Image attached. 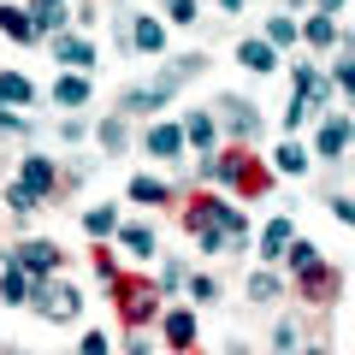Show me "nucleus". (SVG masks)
Segmentation results:
<instances>
[{
	"label": "nucleus",
	"mask_w": 355,
	"mask_h": 355,
	"mask_svg": "<svg viewBox=\"0 0 355 355\" xmlns=\"http://www.w3.org/2000/svg\"><path fill=\"white\" fill-rule=\"evenodd\" d=\"M184 225H190V237L202 243V249H225V243L249 237V219H243L231 202H219V196H202V202L184 214Z\"/></svg>",
	"instance_id": "1"
},
{
	"label": "nucleus",
	"mask_w": 355,
	"mask_h": 355,
	"mask_svg": "<svg viewBox=\"0 0 355 355\" xmlns=\"http://www.w3.org/2000/svg\"><path fill=\"white\" fill-rule=\"evenodd\" d=\"M30 308H36L42 320H53V326H65V320H77V308H83V296H77L71 284H36V296H30Z\"/></svg>",
	"instance_id": "2"
},
{
	"label": "nucleus",
	"mask_w": 355,
	"mask_h": 355,
	"mask_svg": "<svg viewBox=\"0 0 355 355\" xmlns=\"http://www.w3.org/2000/svg\"><path fill=\"white\" fill-rule=\"evenodd\" d=\"M119 320H125L130 331H142L154 320V284L142 279H119Z\"/></svg>",
	"instance_id": "3"
},
{
	"label": "nucleus",
	"mask_w": 355,
	"mask_h": 355,
	"mask_svg": "<svg viewBox=\"0 0 355 355\" xmlns=\"http://www.w3.org/2000/svg\"><path fill=\"white\" fill-rule=\"evenodd\" d=\"M6 261H12L18 272H30L36 284H48V272L60 266V249H53V243H42V237H30V243H18V249L6 254Z\"/></svg>",
	"instance_id": "4"
},
{
	"label": "nucleus",
	"mask_w": 355,
	"mask_h": 355,
	"mask_svg": "<svg viewBox=\"0 0 355 355\" xmlns=\"http://www.w3.org/2000/svg\"><path fill=\"white\" fill-rule=\"evenodd\" d=\"M349 142H355V125H349L343 113H326V119H320V137H314V154H320V160H343Z\"/></svg>",
	"instance_id": "5"
},
{
	"label": "nucleus",
	"mask_w": 355,
	"mask_h": 355,
	"mask_svg": "<svg viewBox=\"0 0 355 355\" xmlns=\"http://www.w3.org/2000/svg\"><path fill=\"white\" fill-rule=\"evenodd\" d=\"M326 95H331L326 77H320L314 65H296V95H291V101H302L308 113H320V107H326Z\"/></svg>",
	"instance_id": "6"
},
{
	"label": "nucleus",
	"mask_w": 355,
	"mask_h": 355,
	"mask_svg": "<svg viewBox=\"0 0 355 355\" xmlns=\"http://www.w3.org/2000/svg\"><path fill=\"white\" fill-rule=\"evenodd\" d=\"M18 184H30L36 196H53L60 172H53V160H48V154H24V166H18Z\"/></svg>",
	"instance_id": "7"
},
{
	"label": "nucleus",
	"mask_w": 355,
	"mask_h": 355,
	"mask_svg": "<svg viewBox=\"0 0 355 355\" xmlns=\"http://www.w3.org/2000/svg\"><path fill=\"white\" fill-rule=\"evenodd\" d=\"M30 296H36V279H30V272H18V266L6 261V266H0V302H6V308H24Z\"/></svg>",
	"instance_id": "8"
},
{
	"label": "nucleus",
	"mask_w": 355,
	"mask_h": 355,
	"mask_svg": "<svg viewBox=\"0 0 355 355\" xmlns=\"http://www.w3.org/2000/svg\"><path fill=\"white\" fill-rule=\"evenodd\" d=\"M291 243H296V225H291V219H266V231H261V254H266V261H284Z\"/></svg>",
	"instance_id": "9"
},
{
	"label": "nucleus",
	"mask_w": 355,
	"mask_h": 355,
	"mask_svg": "<svg viewBox=\"0 0 355 355\" xmlns=\"http://www.w3.org/2000/svg\"><path fill=\"white\" fill-rule=\"evenodd\" d=\"M53 60L71 65V71H89V65H95V48H89L83 36H53Z\"/></svg>",
	"instance_id": "10"
},
{
	"label": "nucleus",
	"mask_w": 355,
	"mask_h": 355,
	"mask_svg": "<svg viewBox=\"0 0 355 355\" xmlns=\"http://www.w3.org/2000/svg\"><path fill=\"white\" fill-rule=\"evenodd\" d=\"M184 142H190V137H184V125H154L148 130V154H154V160H178Z\"/></svg>",
	"instance_id": "11"
},
{
	"label": "nucleus",
	"mask_w": 355,
	"mask_h": 355,
	"mask_svg": "<svg viewBox=\"0 0 355 355\" xmlns=\"http://www.w3.org/2000/svg\"><path fill=\"white\" fill-rule=\"evenodd\" d=\"M219 107H225L219 119H225V130H231V137H237V142H254V130H261L254 107H243V101H219Z\"/></svg>",
	"instance_id": "12"
},
{
	"label": "nucleus",
	"mask_w": 355,
	"mask_h": 355,
	"mask_svg": "<svg viewBox=\"0 0 355 355\" xmlns=\"http://www.w3.org/2000/svg\"><path fill=\"white\" fill-rule=\"evenodd\" d=\"M89 101V77L83 71H60L53 77V107H83Z\"/></svg>",
	"instance_id": "13"
},
{
	"label": "nucleus",
	"mask_w": 355,
	"mask_h": 355,
	"mask_svg": "<svg viewBox=\"0 0 355 355\" xmlns=\"http://www.w3.org/2000/svg\"><path fill=\"white\" fill-rule=\"evenodd\" d=\"M36 101V83L24 71H0V107H30Z\"/></svg>",
	"instance_id": "14"
},
{
	"label": "nucleus",
	"mask_w": 355,
	"mask_h": 355,
	"mask_svg": "<svg viewBox=\"0 0 355 355\" xmlns=\"http://www.w3.org/2000/svg\"><path fill=\"white\" fill-rule=\"evenodd\" d=\"M166 101H172V89L154 77V83H142V89H130V95H125V113H154V107H166Z\"/></svg>",
	"instance_id": "15"
},
{
	"label": "nucleus",
	"mask_w": 355,
	"mask_h": 355,
	"mask_svg": "<svg viewBox=\"0 0 355 355\" xmlns=\"http://www.w3.org/2000/svg\"><path fill=\"white\" fill-rule=\"evenodd\" d=\"M0 36L36 42V18H30V6H0Z\"/></svg>",
	"instance_id": "16"
},
{
	"label": "nucleus",
	"mask_w": 355,
	"mask_h": 355,
	"mask_svg": "<svg viewBox=\"0 0 355 355\" xmlns=\"http://www.w3.org/2000/svg\"><path fill=\"white\" fill-rule=\"evenodd\" d=\"M160 326H166V343H172V349H190V343H196V314H190V308H172Z\"/></svg>",
	"instance_id": "17"
},
{
	"label": "nucleus",
	"mask_w": 355,
	"mask_h": 355,
	"mask_svg": "<svg viewBox=\"0 0 355 355\" xmlns=\"http://www.w3.org/2000/svg\"><path fill=\"white\" fill-rule=\"evenodd\" d=\"M237 60L249 65V71H272V65H279V48H272L266 36H249V42L237 48Z\"/></svg>",
	"instance_id": "18"
},
{
	"label": "nucleus",
	"mask_w": 355,
	"mask_h": 355,
	"mask_svg": "<svg viewBox=\"0 0 355 355\" xmlns=\"http://www.w3.org/2000/svg\"><path fill=\"white\" fill-rule=\"evenodd\" d=\"M272 172L302 178V172H308V148H302V142H279V148H272Z\"/></svg>",
	"instance_id": "19"
},
{
	"label": "nucleus",
	"mask_w": 355,
	"mask_h": 355,
	"mask_svg": "<svg viewBox=\"0 0 355 355\" xmlns=\"http://www.w3.org/2000/svg\"><path fill=\"white\" fill-rule=\"evenodd\" d=\"M130 48H137V53H160V48H166V24L137 18V24H130Z\"/></svg>",
	"instance_id": "20"
},
{
	"label": "nucleus",
	"mask_w": 355,
	"mask_h": 355,
	"mask_svg": "<svg viewBox=\"0 0 355 355\" xmlns=\"http://www.w3.org/2000/svg\"><path fill=\"white\" fill-rule=\"evenodd\" d=\"M30 18H36V36H65V6L60 0H36V6H30Z\"/></svg>",
	"instance_id": "21"
},
{
	"label": "nucleus",
	"mask_w": 355,
	"mask_h": 355,
	"mask_svg": "<svg viewBox=\"0 0 355 355\" xmlns=\"http://www.w3.org/2000/svg\"><path fill=\"white\" fill-rule=\"evenodd\" d=\"M184 137L196 142V148H214V137H219V125H214V113H184Z\"/></svg>",
	"instance_id": "22"
},
{
	"label": "nucleus",
	"mask_w": 355,
	"mask_h": 355,
	"mask_svg": "<svg viewBox=\"0 0 355 355\" xmlns=\"http://www.w3.org/2000/svg\"><path fill=\"white\" fill-rule=\"evenodd\" d=\"M119 243H125L130 261H154V231L148 225H125V231H119Z\"/></svg>",
	"instance_id": "23"
},
{
	"label": "nucleus",
	"mask_w": 355,
	"mask_h": 355,
	"mask_svg": "<svg viewBox=\"0 0 355 355\" xmlns=\"http://www.w3.org/2000/svg\"><path fill=\"white\" fill-rule=\"evenodd\" d=\"M331 291H338V272H331V266L302 272V296H308V302H331Z\"/></svg>",
	"instance_id": "24"
},
{
	"label": "nucleus",
	"mask_w": 355,
	"mask_h": 355,
	"mask_svg": "<svg viewBox=\"0 0 355 355\" xmlns=\"http://www.w3.org/2000/svg\"><path fill=\"white\" fill-rule=\"evenodd\" d=\"M302 42H308V48H331V42H338V18L314 12V18L302 24Z\"/></svg>",
	"instance_id": "25"
},
{
	"label": "nucleus",
	"mask_w": 355,
	"mask_h": 355,
	"mask_svg": "<svg viewBox=\"0 0 355 355\" xmlns=\"http://www.w3.org/2000/svg\"><path fill=\"white\" fill-rule=\"evenodd\" d=\"M130 202H142V207H160V202H172V190H166L160 178H130Z\"/></svg>",
	"instance_id": "26"
},
{
	"label": "nucleus",
	"mask_w": 355,
	"mask_h": 355,
	"mask_svg": "<svg viewBox=\"0 0 355 355\" xmlns=\"http://www.w3.org/2000/svg\"><path fill=\"white\" fill-rule=\"evenodd\" d=\"M83 231H89V237H113V231H125V225H119V207H89Z\"/></svg>",
	"instance_id": "27"
},
{
	"label": "nucleus",
	"mask_w": 355,
	"mask_h": 355,
	"mask_svg": "<svg viewBox=\"0 0 355 355\" xmlns=\"http://www.w3.org/2000/svg\"><path fill=\"white\" fill-rule=\"evenodd\" d=\"M291 266H296V279H302V272H320L326 261H320V249H314L308 237H296V243H291Z\"/></svg>",
	"instance_id": "28"
},
{
	"label": "nucleus",
	"mask_w": 355,
	"mask_h": 355,
	"mask_svg": "<svg viewBox=\"0 0 355 355\" xmlns=\"http://www.w3.org/2000/svg\"><path fill=\"white\" fill-rule=\"evenodd\" d=\"M296 36H302V30H296V18H291V12H279V18H266V42H272V48H291Z\"/></svg>",
	"instance_id": "29"
},
{
	"label": "nucleus",
	"mask_w": 355,
	"mask_h": 355,
	"mask_svg": "<svg viewBox=\"0 0 355 355\" xmlns=\"http://www.w3.org/2000/svg\"><path fill=\"white\" fill-rule=\"evenodd\" d=\"M272 296H279V279H272V272H254L249 279V302H272Z\"/></svg>",
	"instance_id": "30"
},
{
	"label": "nucleus",
	"mask_w": 355,
	"mask_h": 355,
	"mask_svg": "<svg viewBox=\"0 0 355 355\" xmlns=\"http://www.w3.org/2000/svg\"><path fill=\"white\" fill-rule=\"evenodd\" d=\"M6 202H12V214H30V207H36L42 196L30 190V184H12V190H6Z\"/></svg>",
	"instance_id": "31"
},
{
	"label": "nucleus",
	"mask_w": 355,
	"mask_h": 355,
	"mask_svg": "<svg viewBox=\"0 0 355 355\" xmlns=\"http://www.w3.org/2000/svg\"><path fill=\"white\" fill-rule=\"evenodd\" d=\"M101 148H125V119H107L101 125Z\"/></svg>",
	"instance_id": "32"
},
{
	"label": "nucleus",
	"mask_w": 355,
	"mask_h": 355,
	"mask_svg": "<svg viewBox=\"0 0 355 355\" xmlns=\"http://www.w3.org/2000/svg\"><path fill=\"white\" fill-rule=\"evenodd\" d=\"M77 349H83V355H113V343H107V331H83Z\"/></svg>",
	"instance_id": "33"
},
{
	"label": "nucleus",
	"mask_w": 355,
	"mask_h": 355,
	"mask_svg": "<svg viewBox=\"0 0 355 355\" xmlns=\"http://www.w3.org/2000/svg\"><path fill=\"white\" fill-rule=\"evenodd\" d=\"M272 349H279V355L296 349V326H291V320H279V331H272Z\"/></svg>",
	"instance_id": "34"
},
{
	"label": "nucleus",
	"mask_w": 355,
	"mask_h": 355,
	"mask_svg": "<svg viewBox=\"0 0 355 355\" xmlns=\"http://www.w3.org/2000/svg\"><path fill=\"white\" fill-rule=\"evenodd\" d=\"M331 77H338V89L355 101V60H338V71H331Z\"/></svg>",
	"instance_id": "35"
},
{
	"label": "nucleus",
	"mask_w": 355,
	"mask_h": 355,
	"mask_svg": "<svg viewBox=\"0 0 355 355\" xmlns=\"http://www.w3.org/2000/svg\"><path fill=\"white\" fill-rule=\"evenodd\" d=\"M190 296H196V302H214V296H219V284H214V279H202V272H196V279H190Z\"/></svg>",
	"instance_id": "36"
},
{
	"label": "nucleus",
	"mask_w": 355,
	"mask_h": 355,
	"mask_svg": "<svg viewBox=\"0 0 355 355\" xmlns=\"http://www.w3.org/2000/svg\"><path fill=\"white\" fill-rule=\"evenodd\" d=\"M172 24H196V0H172Z\"/></svg>",
	"instance_id": "37"
},
{
	"label": "nucleus",
	"mask_w": 355,
	"mask_h": 355,
	"mask_svg": "<svg viewBox=\"0 0 355 355\" xmlns=\"http://www.w3.org/2000/svg\"><path fill=\"white\" fill-rule=\"evenodd\" d=\"M331 219H343V225H355V202H343V196H338V202H331Z\"/></svg>",
	"instance_id": "38"
},
{
	"label": "nucleus",
	"mask_w": 355,
	"mask_h": 355,
	"mask_svg": "<svg viewBox=\"0 0 355 355\" xmlns=\"http://www.w3.org/2000/svg\"><path fill=\"white\" fill-rule=\"evenodd\" d=\"M320 12H326V18H331V12H343V0H320Z\"/></svg>",
	"instance_id": "39"
},
{
	"label": "nucleus",
	"mask_w": 355,
	"mask_h": 355,
	"mask_svg": "<svg viewBox=\"0 0 355 355\" xmlns=\"http://www.w3.org/2000/svg\"><path fill=\"white\" fill-rule=\"evenodd\" d=\"M219 6H225V12H243V6H249V0H219Z\"/></svg>",
	"instance_id": "40"
},
{
	"label": "nucleus",
	"mask_w": 355,
	"mask_h": 355,
	"mask_svg": "<svg viewBox=\"0 0 355 355\" xmlns=\"http://www.w3.org/2000/svg\"><path fill=\"white\" fill-rule=\"evenodd\" d=\"M12 355H24V349H12Z\"/></svg>",
	"instance_id": "41"
},
{
	"label": "nucleus",
	"mask_w": 355,
	"mask_h": 355,
	"mask_svg": "<svg viewBox=\"0 0 355 355\" xmlns=\"http://www.w3.org/2000/svg\"><path fill=\"white\" fill-rule=\"evenodd\" d=\"M308 355H320V349H308Z\"/></svg>",
	"instance_id": "42"
},
{
	"label": "nucleus",
	"mask_w": 355,
	"mask_h": 355,
	"mask_svg": "<svg viewBox=\"0 0 355 355\" xmlns=\"http://www.w3.org/2000/svg\"><path fill=\"white\" fill-rule=\"evenodd\" d=\"M60 6H65V0H60Z\"/></svg>",
	"instance_id": "43"
}]
</instances>
